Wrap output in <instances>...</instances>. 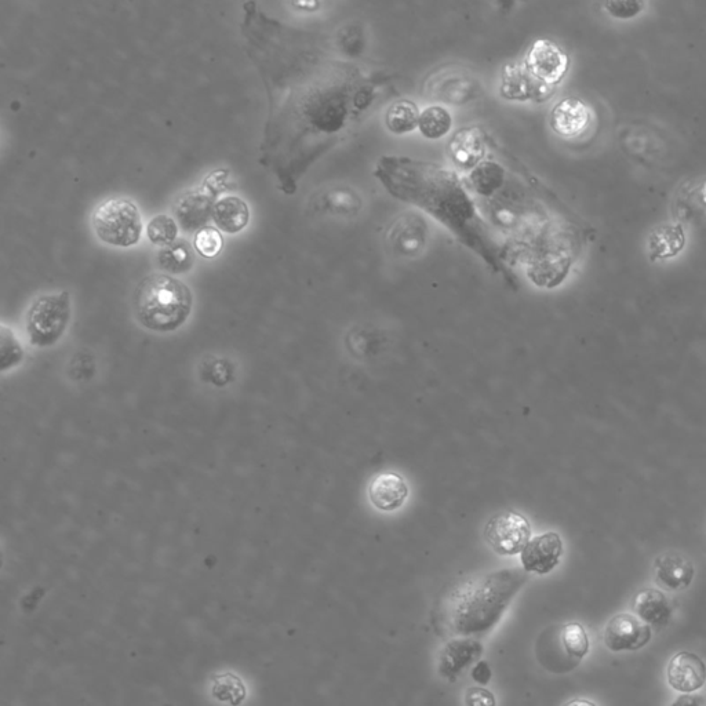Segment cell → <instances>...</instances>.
I'll return each mask as SVG.
<instances>
[{"mask_svg": "<svg viewBox=\"0 0 706 706\" xmlns=\"http://www.w3.org/2000/svg\"><path fill=\"white\" fill-rule=\"evenodd\" d=\"M377 176L389 194L421 207L490 264L504 260L489 238L471 189L453 171L406 158H382Z\"/></svg>", "mask_w": 706, "mask_h": 706, "instance_id": "cell-1", "label": "cell"}, {"mask_svg": "<svg viewBox=\"0 0 706 706\" xmlns=\"http://www.w3.org/2000/svg\"><path fill=\"white\" fill-rule=\"evenodd\" d=\"M529 576L520 569L494 571L467 582L447 603V627L462 638L482 636L500 622Z\"/></svg>", "mask_w": 706, "mask_h": 706, "instance_id": "cell-2", "label": "cell"}, {"mask_svg": "<svg viewBox=\"0 0 706 706\" xmlns=\"http://www.w3.org/2000/svg\"><path fill=\"white\" fill-rule=\"evenodd\" d=\"M133 302L141 326L155 333H173L191 316L194 296L180 279L151 274L138 283Z\"/></svg>", "mask_w": 706, "mask_h": 706, "instance_id": "cell-3", "label": "cell"}, {"mask_svg": "<svg viewBox=\"0 0 706 706\" xmlns=\"http://www.w3.org/2000/svg\"><path fill=\"white\" fill-rule=\"evenodd\" d=\"M92 224L98 239L122 249L137 245L143 234L140 210L127 198L104 200L94 210Z\"/></svg>", "mask_w": 706, "mask_h": 706, "instance_id": "cell-4", "label": "cell"}, {"mask_svg": "<svg viewBox=\"0 0 706 706\" xmlns=\"http://www.w3.org/2000/svg\"><path fill=\"white\" fill-rule=\"evenodd\" d=\"M68 291L43 294L32 302L25 320L29 342L36 348H50L63 338L71 320Z\"/></svg>", "mask_w": 706, "mask_h": 706, "instance_id": "cell-5", "label": "cell"}, {"mask_svg": "<svg viewBox=\"0 0 706 706\" xmlns=\"http://www.w3.org/2000/svg\"><path fill=\"white\" fill-rule=\"evenodd\" d=\"M484 540L498 555H519L531 540L529 519L511 509L498 512L484 527Z\"/></svg>", "mask_w": 706, "mask_h": 706, "instance_id": "cell-6", "label": "cell"}, {"mask_svg": "<svg viewBox=\"0 0 706 706\" xmlns=\"http://www.w3.org/2000/svg\"><path fill=\"white\" fill-rule=\"evenodd\" d=\"M569 65V57L556 43L541 39L530 47L523 67L537 83L555 90L569 71Z\"/></svg>", "mask_w": 706, "mask_h": 706, "instance_id": "cell-7", "label": "cell"}, {"mask_svg": "<svg viewBox=\"0 0 706 706\" xmlns=\"http://www.w3.org/2000/svg\"><path fill=\"white\" fill-rule=\"evenodd\" d=\"M650 625L640 620L635 614H615L604 628V646L613 653L638 651L650 643Z\"/></svg>", "mask_w": 706, "mask_h": 706, "instance_id": "cell-8", "label": "cell"}, {"mask_svg": "<svg viewBox=\"0 0 706 706\" xmlns=\"http://www.w3.org/2000/svg\"><path fill=\"white\" fill-rule=\"evenodd\" d=\"M564 552L562 537L555 531L531 538L520 553V562L526 573L547 576L559 566Z\"/></svg>", "mask_w": 706, "mask_h": 706, "instance_id": "cell-9", "label": "cell"}, {"mask_svg": "<svg viewBox=\"0 0 706 706\" xmlns=\"http://www.w3.org/2000/svg\"><path fill=\"white\" fill-rule=\"evenodd\" d=\"M478 80L460 69H450L432 78L428 83V92L433 98L445 104L464 105L479 96Z\"/></svg>", "mask_w": 706, "mask_h": 706, "instance_id": "cell-10", "label": "cell"}, {"mask_svg": "<svg viewBox=\"0 0 706 706\" xmlns=\"http://www.w3.org/2000/svg\"><path fill=\"white\" fill-rule=\"evenodd\" d=\"M428 225L416 213H407L393 221L388 231V245L393 253L403 257H416L425 249Z\"/></svg>", "mask_w": 706, "mask_h": 706, "instance_id": "cell-11", "label": "cell"}, {"mask_svg": "<svg viewBox=\"0 0 706 706\" xmlns=\"http://www.w3.org/2000/svg\"><path fill=\"white\" fill-rule=\"evenodd\" d=\"M667 679L671 689L682 694H693L704 689L706 664L700 655L691 651H679L669 661Z\"/></svg>", "mask_w": 706, "mask_h": 706, "instance_id": "cell-12", "label": "cell"}, {"mask_svg": "<svg viewBox=\"0 0 706 706\" xmlns=\"http://www.w3.org/2000/svg\"><path fill=\"white\" fill-rule=\"evenodd\" d=\"M655 582L668 592H682L690 588L695 578L693 562L683 553L669 551L654 560Z\"/></svg>", "mask_w": 706, "mask_h": 706, "instance_id": "cell-13", "label": "cell"}, {"mask_svg": "<svg viewBox=\"0 0 706 706\" xmlns=\"http://www.w3.org/2000/svg\"><path fill=\"white\" fill-rule=\"evenodd\" d=\"M409 493L405 478L396 472L380 473L369 486V500L382 512L398 511L406 504Z\"/></svg>", "mask_w": 706, "mask_h": 706, "instance_id": "cell-14", "label": "cell"}, {"mask_svg": "<svg viewBox=\"0 0 706 706\" xmlns=\"http://www.w3.org/2000/svg\"><path fill=\"white\" fill-rule=\"evenodd\" d=\"M216 203L209 195L203 192L192 191L178 196L173 205V214L184 231H200L213 218V209Z\"/></svg>", "mask_w": 706, "mask_h": 706, "instance_id": "cell-15", "label": "cell"}, {"mask_svg": "<svg viewBox=\"0 0 706 706\" xmlns=\"http://www.w3.org/2000/svg\"><path fill=\"white\" fill-rule=\"evenodd\" d=\"M591 109L580 98L569 97L552 109L551 126L562 137H577L591 125Z\"/></svg>", "mask_w": 706, "mask_h": 706, "instance_id": "cell-16", "label": "cell"}, {"mask_svg": "<svg viewBox=\"0 0 706 706\" xmlns=\"http://www.w3.org/2000/svg\"><path fill=\"white\" fill-rule=\"evenodd\" d=\"M632 610L636 617L654 628L667 627L673 614V607L667 596L655 588H644L636 593Z\"/></svg>", "mask_w": 706, "mask_h": 706, "instance_id": "cell-17", "label": "cell"}, {"mask_svg": "<svg viewBox=\"0 0 706 706\" xmlns=\"http://www.w3.org/2000/svg\"><path fill=\"white\" fill-rule=\"evenodd\" d=\"M483 646L475 639H457L447 643L439 658V673L446 679L456 678L482 655Z\"/></svg>", "mask_w": 706, "mask_h": 706, "instance_id": "cell-18", "label": "cell"}, {"mask_svg": "<svg viewBox=\"0 0 706 706\" xmlns=\"http://www.w3.org/2000/svg\"><path fill=\"white\" fill-rule=\"evenodd\" d=\"M501 93L508 100H545L552 96L553 89L537 83L523 65H513L505 69Z\"/></svg>", "mask_w": 706, "mask_h": 706, "instance_id": "cell-19", "label": "cell"}, {"mask_svg": "<svg viewBox=\"0 0 706 706\" xmlns=\"http://www.w3.org/2000/svg\"><path fill=\"white\" fill-rule=\"evenodd\" d=\"M449 152L454 165L462 170H473L482 163L486 144L479 129H462L450 141Z\"/></svg>", "mask_w": 706, "mask_h": 706, "instance_id": "cell-20", "label": "cell"}, {"mask_svg": "<svg viewBox=\"0 0 706 706\" xmlns=\"http://www.w3.org/2000/svg\"><path fill=\"white\" fill-rule=\"evenodd\" d=\"M362 207L358 192L349 187L327 188L315 199V209L333 216H355Z\"/></svg>", "mask_w": 706, "mask_h": 706, "instance_id": "cell-21", "label": "cell"}, {"mask_svg": "<svg viewBox=\"0 0 706 706\" xmlns=\"http://www.w3.org/2000/svg\"><path fill=\"white\" fill-rule=\"evenodd\" d=\"M250 210L245 200L238 196H227L216 202L213 209V221L221 231L238 234L249 224Z\"/></svg>", "mask_w": 706, "mask_h": 706, "instance_id": "cell-22", "label": "cell"}, {"mask_svg": "<svg viewBox=\"0 0 706 706\" xmlns=\"http://www.w3.org/2000/svg\"><path fill=\"white\" fill-rule=\"evenodd\" d=\"M686 246V234L680 225H661L649 238L650 260H668L678 256Z\"/></svg>", "mask_w": 706, "mask_h": 706, "instance_id": "cell-23", "label": "cell"}, {"mask_svg": "<svg viewBox=\"0 0 706 706\" xmlns=\"http://www.w3.org/2000/svg\"><path fill=\"white\" fill-rule=\"evenodd\" d=\"M505 185V170L500 163L483 162L475 169L471 170L468 177V187L471 192L482 198V200L490 199L491 196L501 191Z\"/></svg>", "mask_w": 706, "mask_h": 706, "instance_id": "cell-24", "label": "cell"}, {"mask_svg": "<svg viewBox=\"0 0 706 706\" xmlns=\"http://www.w3.org/2000/svg\"><path fill=\"white\" fill-rule=\"evenodd\" d=\"M158 261L160 268L171 275L185 274L194 267V249L187 240L177 239L159 251Z\"/></svg>", "mask_w": 706, "mask_h": 706, "instance_id": "cell-25", "label": "cell"}, {"mask_svg": "<svg viewBox=\"0 0 706 706\" xmlns=\"http://www.w3.org/2000/svg\"><path fill=\"white\" fill-rule=\"evenodd\" d=\"M421 112L413 101L399 100L388 108L385 125L393 134H407L416 130Z\"/></svg>", "mask_w": 706, "mask_h": 706, "instance_id": "cell-26", "label": "cell"}, {"mask_svg": "<svg viewBox=\"0 0 706 706\" xmlns=\"http://www.w3.org/2000/svg\"><path fill=\"white\" fill-rule=\"evenodd\" d=\"M451 127H453V118L447 109L439 107V105H432L421 112L418 129H420L422 136L428 140H440V138L446 137L450 133Z\"/></svg>", "mask_w": 706, "mask_h": 706, "instance_id": "cell-27", "label": "cell"}, {"mask_svg": "<svg viewBox=\"0 0 706 706\" xmlns=\"http://www.w3.org/2000/svg\"><path fill=\"white\" fill-rule=\"evenodd\" d=\"M560 643L571 660L581 662L591 650L587 629L580 622H570L559 629Z\"/></svg>", "mask_w": 706, "mask_h": 706, "instance_id": "cell-28", "label": "cell"}, {"mask_svg": "<svg viewBox=\"0 0 706 706\" xmlns=\"http://www.w3.org/2000/svg\"><path fill=\"white\" fill-rule=\"evenodd\" d=\"M147 236L151 243L158 246H169L176 242L178 238V225L173 217L167 214H159L149 221L147 225Z\"/></svg>", "mask_w": 706, "mask_h": 706, "instance_id": "cell-29", "label": "cell"}, {"mask_svg": "<svg viewBox=\"0 0 706 706\" xmlns=\"http://www.w3.org/2000/svg\"><path fill=\"white\" fill-rule=\"evenodd\" d=\"M194 247L202 257H217L224 247L223 235H221L216 228H202L200 231L196 232Z\"/></svg>", "mask_w": 706, "mask_h": 706, "instance_id": "cell-30", "label": "cell"}, {"mask_svg": "<svg viewBox=\"0 0 706 706\" xmlns=\"http://www.w3.org/2000/svg\"><path fill=\"white\" fill-rule=\"evenodd\" d=\"M24 360V349L14 336L13 330L2 326V370L7 371L21 365Z\"/></svg>", "mask_w": 706, "mask_h": 706, "instance_id": "cell-31", "label": "cell"}, {"mask_svg": "<svg viewBox=\"0 0 706 706\" xmlns=\"http://www.w3.org/2000/svg\"><path fill=\"white\" fill-rule=\"evenodd\" d=\"M607 12L610 16L615 18H620V20H629L638 16L642 13L644 9V3L638 2V0H627V2H607L606 5Z\"/></svg>", "mask_w": 706, "mask_h": 706, "instance_id": "cell-32", "label": "cell"}, {"mask_svg": "<svg viewBox=\"0 0 706 706\" xmlns=\"http://www.w3.org/2000/svg\"><path fill=\"white\" fill-rule=\"evenodd\" d=\"M467 706H496L497 701L491 691L483 689V687H471L465 695Z\"/></svg>", "mask_w": 706, "mask_h": 706, "instance_id": "cell-33", "label": "cell"}, {"mask_svg": "<svg viewBox=\"0 0 706 706\" xmlns=\"http://www.w3.org/2000/svg\"><path fill=\"white\" fill-rule=\"evenodd\" d=\"M472 679L479 684H487L491 680V669L487 662H478L472 669Z\"/></svg>", "mask_w": 706, "mask_h": 706, "instance_id": "cell-34", "label": "cell"}, {"mask_svg": "<svg viewBox=\"0 0 706 706\" xmlns=\"http://www.w3.org/2000/svg\"><path fill=\"white\" fill-rule=\"evenodd\" d=\"M671 706H701V702L698 698L693 697V695L683 694L679 695V697L672 702Z\"/></svg>", "mask_w": 706, "mask_h": 706, "instance_id": "cell-35", "label": "cell"}, {"mask_svg": "<svg viewBox=\"0 0 706 706\" xmlns=\"http://www.w3.org/2000/svg\"><path fill=\"white\" fill-rule=\"evenodd\" d=\"M563 706H598L595 702L585 700V698H574L569 702H566Z\"/></svg>", "mask_w": 706, "mask_h": 706, "instance_id": "cell-36", "label": "cell"}, {"mask_svg": "<svg viewBox=\"0 0 706 706\" xmlns=\"http://www.w3.org/2000/svg\"><path fill=\"white\" fill-rule=\"evenodd\" d=\"M294 6L300 7V9H305V10H315V9H318L319 3L318 2H298V3H294Z\"/></svg>", "mask_w": 706, "mask_h": 706, "instance_id": "cell-37", "label": "cell"}]
</instances>
